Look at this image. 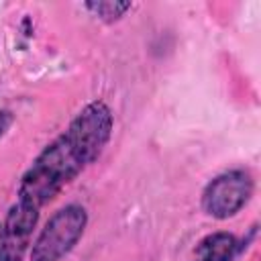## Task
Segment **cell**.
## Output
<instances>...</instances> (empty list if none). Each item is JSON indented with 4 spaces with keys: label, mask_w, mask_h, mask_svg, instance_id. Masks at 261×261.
<instances>
[{
    "label": "cell",
    "mask_w": 261,
    "mask_h": 261,
    "mask_svg": "<svg viewBox=\"0 0 261 261\" xmlns=\"http://www.w3.org/2000/svg\"><path fill=\"white\" fill-rule=\"evenodd\" d=\"M86 8L96 14L98 18L112 22L116 18H120L126 10H130V2H106V0H98V2H86Z\"/></svg>",
    "instance_id": "6"
},
{
    "label": "cell",
    "mask_w": 261,
    "mask_h": 261,
    "mask_svg": "<svg viewBox=\"0 0 261 261\" xmlns=\"http://www.w3.org/2000/svg\"><path fill=\"white\" fill-rule=\"evenodd\" d=\"M110 133V108L102 100L86 104L69 126L53 143H49L24 171L18 186V202L41 210L100 157Z\"/></svg>",
    "instance_id": "1"
},
{
    "label": "cell",
    "mask_w": 261,
    "mask_h": 261,
    "mask_svg": "<svg viewBox=\"0 0 261 261\" xmlns=\"http://www.w3.org/2000/svg\"><path fill=\"white\" fill-rule=\"evenodd\" d=\"M10 124H12V114L8 110H0V137L8 130Z\"/></svg>",
    "instance_id": "7"
},
{
    "label": "cell",
    "mask_w": 261,
    "mask_h": 261,
    "mask_svg": "<svg viewBox=\"0 0 261 261\" xmlns=\"http://www.w3.org/2000/svg\"><path fill=\"white\" fill-rule=\"evenodd\" d=\"M239 251L241 247L232 234L214 232L204 237L198 243L194 255H196V261H232Z\"/></svg>",
    "instance_id": "5"
},
{
    "label": "cell",
    "mask_w": 261,
    "mask_h": 261,
    "mask_svg": "<svg viewBox=\"0 0 261 261\" xmlns=\"http://www.w3.org/2000/svg\"><path fill=\"white\" fill-rule=\"evenodd\" d=\"M253 194V177L245 169H232L216 175L202 194V208L214 218L234 216Z\"/></svg>",
    "instance_id": "3"
},
{
    "label": "cell",
    "mask_w": 261,
    "mask_h": 261,
    "mask_svg": "<svg viewBox=\"0 0 261 261\" xmlns=\"http://www.w3.org/2000/svg\"><path fill=\"white\" fill-rule=\"evenodd\" d=\"M88 212L80 204L59 208L43 226L31 249V261H61L82 239Z\"/></svg>",
    "instance_id": "2"
},
{
    "label": "cell",
    "mask_w": 261,
    "mask_h": 261,
    "mask_svg": "<svg viewBox=\"0 0 261 261\" xmlns=\"http://www.w3.org/2000/svg\"><path fill=\"white\" fill-rule=\"evenodd\" d=\"M39 220V210L31 208L22 202H14L2 222L0 230V251H2V261H22L29 245H31V234L33 228L37 226Z\"/></svg>",
    "instance_id": "4"
},
{
    "label": "cell",
    "mask_w": 261,
    "mask_h": 261,
    "mask_svg": "<svg viewBox=\"0 0 261 261\" xmlns=\"http://www.w3.org/2000/svg\"><path fill=\"white\" fill-rule=\"evenodd\" d=\"M0 230H2V224H0ZM0 261H2V251H0Z\"/></svg>",
    "instance_id": "8"
}]
</instances>
